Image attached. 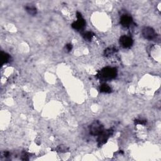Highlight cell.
Wrapping results in <instances>:
<instances>
[{
    "label": "cell",
    "mask_w": 161,
    "mask_h": 161,
    "mask_svg": "<svg viewBox=\"0 0 161 161\" xmlns=\"http://www.w3.org/2000/svg\"><path fill=\"white\" fill-rule=\"evenodd\" d=\"M120 44L122 47L128 48L132 46L133 40L130 37L127 36V35H123L120 38Z\"/></svg>",
    "instance_id": "cell-6"
},
{
    "label": "cell",
    "mask_w": 161,
    "mask_h": 161,
    "mask_svg": "<svg viewBox=\"0 0 161 161\" xmlns=\"http://www.w3.org/2000/svg\"><path fill=\"white\" fill-rule=\"evenodd\" d=\"M25 9L26 11H27L30 15H32V16H34L37 14V8H35V6H31V5H28V6H25Z\"/></svg>",
    "instance_id": "cell-8"
},
{
    "label": "cell",
    "mask_w": 161,
    "mask_h": 161,
    "mask_svg": "<svg viewBox=\"0 0 161 161\" xmlns=\"http://www.w3.org/2000/svg\"><path fill=\"white\" fill-rule=\"evenodd\" d=\"M142 33L143 37L149 40H154L157 36V34H156L154 29L150 27V26H145V27L143 28Z\"/></svg>",
    "instance_id": "cell-3"
},
{
    "label": "cell",
    "mask_w": 161,
    "mask_h": 161,
    "mask_svg": "<svg viewBox=\"0 0 161 161\" xmlns=\"http://www.w3.org/2000/svg\"><path fill=\"white\" fill-rule=\"evenodd\" d=\"M10 59V56L8 53L1 52V61H2V65L6 64L9 62Z\"/></svg>",
    "instance_id": "cell-11"
},
{
    "label": "cell",
    "mask_w": 161,
    "mask_h": 161,
    "mask_svg": "<svg viewBox=\"0 0 161 161\" xmlns=\"http://www.w3.org/2000/svg\"><path fill=\"white\" fill-rule=\"evenodd\" d=\"M117 69L115 68L107 67L101 69L97 75L98 78L103 81H108L117 77Z\"/></svg>",
    "instance_id": "cell-1"
},
{
    "label": "cell",
    "mask_w": 161,
    "mask_h": 161,
    "mask_svg": "<svg viewBox=\"0 0 161 161\" xmlns=\"http://www.w3.org/2000/svg\"><path fill=\"white\" fill-rule=\"evenodd\" d=\"M117 48L115 47H108L105 51V55L106 57L110 56L117 52Z\"/></svg>",
    "instance_id": "cell-10"
},
{
    "label": "cell",
    "mask_w": 161,
    "mask_h": 161,
    "mask_svg": "<svg viewBox=\"0 0 161 161\" xmlns=\"http://www.w3.org/2000/svg\"><path fill=\"white\" fill-rule=\"evenodd\" d=\"M100 91L101 93H110L111 92V87L107 84H103L100 86Z\"/></svg>",
    "instance_id": "cell-9"
},
{
    "label": "cell",
    "mask_w": 161,
    "mask_h": 161,
    "mask_svg": "<svg viewBox=\"0 0 161 161\" xmlns=\"http://www.w3.org/2000/svg\"><path fill=\"white\" fill-rule=\"evenodd\" d=\"M66 48H67V50H68V52H70L71 50H72L73 46H72V45H71V43L67 44V45H66Z\"/></svg>",
    "instance_id": "cell-14"
},
{
    "label": "cell",
    "mask_w": 161,
    "mask_h": 161,
    "mask_svg": "<svg viewBox=\"0 0 161 161\" xmlns=\"http://www.w3.org/2000/svg\"><path fill=\"white\" fill-rule=\"evenodd\" d=\"M77 18L78 20L72 24V27L75 30H82L86 25V21L83 18L81 14L79 12L77 13Z\"/></svg>",
    "instance_id": "cell-4"
},
{
    "label": "cell",
    "mask_w": 161,
    "mask_h": 161,
    "mask_svg": "<svg viewBox=\"0 0 161 161\" xmlns=\"http://www.w3.org/2000/svg\"><path fill=\"white\" fill-rule=\"evenodd\" d=\"M94 35H95V34L92 32H87L83 34V37L85 40H88V41H91V40L92 39Z\"/></svg>",
    "instance_id": "cell-12"
},
{
    "label": "cell",
    "mask_w": 161,
    "mask_h": 161,
    "mask_svg": "<svg viewBox=\"0 0 161 161\" xmlns=\"http://www.w3.org/2000/svg\"><path fill=\"white\" fill-rule=\"evenodd\" d=\"M133 22L132 17L129 15H123L120 19V24L124 27H129Z\"/></svg>",
    "instance_id": "cell-7"
},
{
    "label": "cell",
    "mask_w": 161,
    "mask_h": 161,
    "mask_svg": "<svg viewBox=\"0 0 161 161\" xmlns=\"http://www.w3.org/2000/svg\"><path fill=\"white\" fill-rule=\"evenodd\" d=\"M104 131V126L99 121H95L89 126V133L91 135L97 136Z\"/></svg>",
    "instance_id": "cell-2"
},
{
    "label": "cell",
    "mask_w": 161,
    "mask_h": 161,
    "mask_svg": "<svg viewBox=\"0 0 161 161\" xmlns=\"http://www.w3.org/2000/svg\"><path fill=\"white\" fill-rule=\"evenodd\" d=\"M112 130H104L103 132L98 137V145L101 146L103 144H104L106 142V141L108 140V138H110V137L111 135V134H112Z\"/></svg>",
    "instance_id": "cell-5"
},
{
    "label": "cell",
    "mask_w": 161,
    "mask_h": 161,
    "mask_svg": "<svg viewBox=\"0 0 161 161\" xmlns=\"http://www.w3.org/2000/svg\"><path fill=\"white\" fill-rule=\"evenodd\" d=\"M135 123L138 125H145L147 123V121L145 120H135Z\"/></svg>",
    "instance_id": "cell-13"
}]
</instances>
